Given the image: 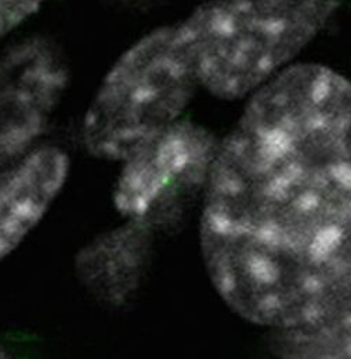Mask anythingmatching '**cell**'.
Listing matches in <instances>:
<instances>
[{
    "label": "cell",
    "mask_w": 351,
    "mask_h": 359,
    "mask_svg": "<svg viewBox=\"0 0 351 359\" xmlns=\"http://www.w3.org/2000/svg\"><path fill=\"white\" fill-rule=\"evenodd\" d=\"M1 6H3V0H0V17H1Z\"/></svg>",
    "instance_id": "10"
},
{
    "label": "cell",
    "mask_w": 351,
    "mask_h": 359,
    "mask_svg": "<svg viewBox=\"0 0 351 359\" xmlns=\"http://www.w3.org/2000/svg\"><path fill=\"white\" fill-rule=\"evenodd\" d=\"M199 88L177 22L126 43L74 102L65 136L80 160L118 163L174 122Z\"/></svg>",
    "instance_id": "2"
},
{
    "label": "cell",
    "mask_w": 351,
    "mask_h": 359,
    "mask_svg": "<svg viewBox=\"0 0 351 359\" xmlns=\"http://www.w3.org/2000/svg\"><path fill=\"white\" fill-rule=\"evenodd\" d=\"M244 100L204 189L202 261L234 314L295 328L351 299V79L298 60Z\"/></svg>",
    "instance_id": "1"
},
{
    "label": "cell",
    "mask_w": 351,
    "mask_h": 359,
    "mask_svg": "<svg viewBox=\"0 0 351 359\" xmlns=\"http://www.w3.org/2000/svg\"><path fill=\"white\" fill-rule=\"evenodd\" d=\"M341 3L204 0L176 22L199 88L222 101H239L298 62Z\"/></svg>",
    "instance_id": "3"
},
{
    "label": "cell",
    "mask_w": 351,
    "mask_h": 359,
    "mask_svg": "<svg viewBox=\"0 0 351 359\" xmlns=\"http://www.w3.org/2000/svg\"><path fill=\"white\" fill-rule=\"evenodd\" d=\"M15 345L11 341V338L0 328V359H7L10 356H14Z\"/></svg>",
    "instance_id": "9"
},
{
    "label": "cell",
    "mask_w": 351,
    "mask_h": 359,
    "mask_svg": "<svg viewBox=\"0 0 351 359\" xmlns=\"http://www.w3.org/2000/svg\"><path fill=\"white\" fill-rule=\"evenodd\" d=\"M67 49L31 29L0 45V167L63 135L74 107Z\"/></svg>",
    "instance_id": "5"
},
{
    "label": "cell",
    "mask_w": 351,
    "mask_h": 359,
    "mask_svg": "<svg viewBox=\"0 0 351 359\" xmlns=\"http://www.w3.org/2000/svg\"><path fill=\"white\" fill-rule=\"evenodd\" d=\"M218 143L204 126L178 119L108 167L107 199L114 217L157 236L168 230L204 192Z\"/></svg>",
    "instance_id": "4"
},
{
    "label": "cell",
    "mask_w": 351,
    "mask_h": 359,
    "mask_svg": "<svg viewBox=\"0 0 351 359\" xmlns=\"http://www.w3.org/2000/svg\"><path fill=\"white\" fill-rule=\"evenodd\" d=\"M270 348L285 358L351 359V299L314 323L274 330Z\"/></svg>",
    "instance_id": "8"
},
{
    "label": "cell",
    "mask_w": 351,
    "mask_h": 359,
    "mask_svg": "<svg viewBox=\"0 0 351 359\" xmlns=\"http://www.w3.org/2000/svg\"><path fill=\"white\" fill-rule=\"evenodd\" d=\"M79 161L63 133L0 167V269L48 224L73 185Z\"/></svg>",
    "instance_id": "6"
},
{
    "label": "cell",
    "mask_w": 351,
    "mask_h": 359,
    "mask_svg": "<svg viewBox=\"0 0 351 359\" xmlns=\"http://www.w3.org/2000/svg\"><path fill=\"white\" fill-rule=\"evenodd\" d=\"M157 234L117 219L87 234L74 248L70 275L80 294L104 310L131 304L150 269Z\"/></svg>",
    "instance_id": "7"
}]
</instances>
